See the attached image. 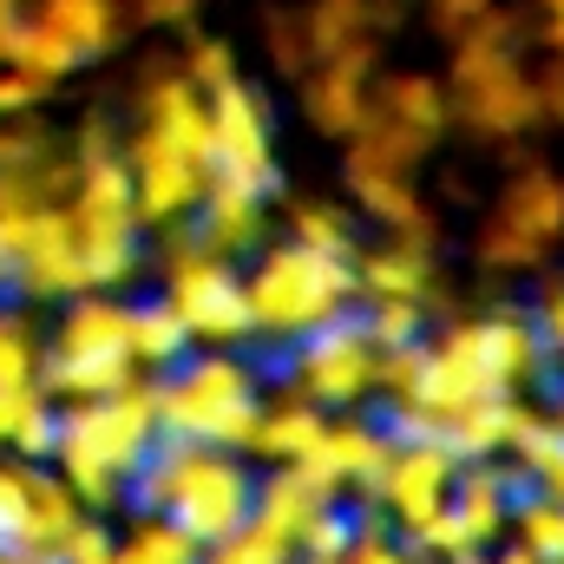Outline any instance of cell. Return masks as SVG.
Instances as JSON below:
<instances>
[{
  "label": "cell",
  "instance_id": "1",
  "mask_svg": "<svg viewBox=\"0 0 564 564\" xmlns=\"http://www.w3.org/2000/svg\"><path fill=\"white\" fill-rule=\"evenodd\" d=\"M282 177L368 257L564 302V0H224Z\"/></svg>",
  "mask_w": 564,
  "mask_h": 564
},
{
  "label": "cell",
  "instance_id": "2",
  "mask_svg": "<svg viewBox=\"0 0 564 564\" xmlns=\"http://www.w3.org/2000/svg\"><path fill=\"white\" fill-rule=\"evenodd\" d=\"M33 375H40V355H33L26 322L0 308V381H33Z\"/></svg>",
  "mask_w": 564,
  "mask_h": 564
}]
</instances>
